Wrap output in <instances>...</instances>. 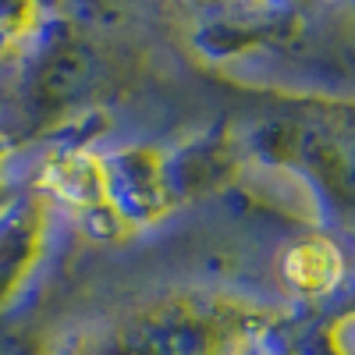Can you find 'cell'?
<instances>
[{
    "label": "cell",
    "instance_id": "6da1fadb",
    "mask_svg": "<svg viewBox=\"0 0 355 355\" xmlns=\"http://www.w3.org/2000/svg\"><path fill=\"white\" fill-rule=\"evenodd\" d=\"M327 252V249H320V245H306V249H299L291 256V277L299 281V284H306V288H323L331 281V270H323V263H320V256Z\"/></svg>",
    "mask_w": 355,
    "mask_h": 355
}]
</instances>
